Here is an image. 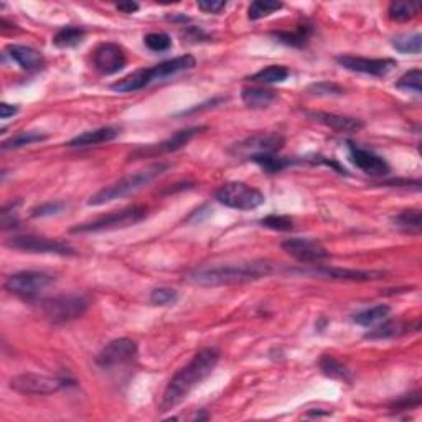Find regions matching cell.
<instances>
[{"label":"cell","instance_id":"obj_1","mask_svg":"<svg viewBox=\"0 0 422 422\" xmlns=\"http://www.w3.org/2000/svg\"><path fill=\"white\" fill-rule=\"evenodd\" d=\"M221 353L218 348L210 347L200 350L188 363L177 371L165 388L162 401H160V412L172 411L173 407L182 405L194 389L213 373L217 368Z\"/></svg>","mask_w":422,"mask_h":422},{"label":"cell","instance_id":"obj_2","mask_svg":"<svg viewBox=\"0 0 422 422\" xmlns=\"http://www.w3.org/2000/svg\"><path fill=\"white\" fill-rule=\"evenodd\" d=\"M277 270L276 264L265 259L246 261V263H233L221 265H205L191 270L188 274L190 282L203 287L235 286V284L254 282L259 279L269 277Z\"/></svg>","mask_w":422,"mask_h":422},{"label":"cell","instance_id":"obj_3","mask_svg":"<svg viewBox=\"0 0 422 422\" xmlns=\"http://www.w3.org/2000/svg\"><path fill=\"white\" fill-rule=\"evenodd\" d=\"M196 66V59L191 54H182V57L167 59V61L154 65L152 68H142L122 80L112 82L111 89L116 93H134V91L144 89L145 86L152 85L155 81H162L165 78L177 75V73L191 70Z\"/></svg>","mask_w":422,"mask_h":422},{"label":"cell","instance_id":"obj_4","mask_svg":"<svg viewBox=\"0 0 422 422\" xmlns=\"http://www.w3.org/2000/svg\"><path fill=\"white\" fill-rule=\"evenodd\" d=\"M168 168H170V163H167V162H157V163L147 165V167L142 168V170L132 173V175L124 177L119 182L112 183V185L99 190L98 194H94L88 200V205L101 206L106 203H111V201L126 198V196H129V195H134L136 191L142 190V188L149 185L150 182H154L155 178L163 175Z\"/></svg>","mask_w":422,"mask_h":422},{"label":"cell","instance_id":"obj_5","mask_svg":"<svg viewBox=\"0 0 422 422\" xmlns=\"http://www.w3.org/2000/svg\"><path fill=\"white\" fill-rule=\"evenodd\" d=\"M149 217V208L144 205H134L129 208H124L104 217L96 218L93 221H86L71 228V233H101L112 231V229H122L134 226V224L144 221Z\"/></svg>","mask_w":422,"mask_h":422},{"label":"cell","instance_id":"obj_6","mask_svg":"<svg viewBox=\"0 0 422 422\" xmlns=\"http://www.w3.org/2000/svg\"><path fill=\"white\" fill-rule=\"evenodd\" d=\"M89 302L80 293H68V296H57L52 299L41 302V310L50 322L61 325L80 319L88 310Z\"/></svg>","mask_w":422,"mask_h":422},{"label":"cell","instance_id":"obj_7","mask_svg":"<svg viewBox=\"0 0 422 422\" xmlns=\"http://www.w3.org/2000/svg\"><path fill=\"white\" fill-rule=\"evenodd\" d=\"M218 203H221L228 208L251 211L259 208L265 201L263 191L258 188H252L242 182H228L223 187H219L214 194Z\"/></svg>","mask_w":422,"mask_h":422},{"label":"cell","instance_id":"obj_8","mask_svg":"<svg viewBox=\"0 0 422 422\" xmlns=\"http://www.w3.org/2000/svg\"><path fill=\"white\" fill-rule=\"evenodd\" d=\"M68 378L61 376H47L38 373H22L10 379V388L20 394H53L71 384Z\"/></svg>","mask_w":422,"mask_h":422},{"label":"cell","instance_id":"obj_9","mask_svg":"<svg viewBox=\"0 0 422 422\" xmlns=\"http://www.w3.org/2000/svg\"><path fill=\"white\" fill-rule=\"evenodd\" d=\"M137 353H139V347L131 338H116V340L109 342L103 350L99 351V355L96 356V365L101 370H112L121 368V366H127L134 363Z\"/></svg>","mask_w":422,"mask_h":422},{"label":"cell","instance_id":"obj_10","mask_svg":"<svg viewBox=\"0 0 422 422\" xmlns=\"http://www.w3.org/2000/svg\"><path fill=\"white\" fill-rule=\"evenodd\" d=\"M284 144H286V139L279 132H258V134L238 142L229 149V152L236 157L251 159L261 154H277Z\"/></svg>","mask_w":422,"mask_h":422},{"label":"cell","instance_id":"obj_11","mask_svg":"<svg viewBox=\"0 0 422 422\" xmlns=\"http://www.w3.org/2000/svg\"><path fill=\"white\" fill-rule=\"evenodd\" d=\"M291 272L305 274V276L332 279V281H351V282H368L378 281L386 276L383 270H356V269H343V268H332V265L314 264L312 268H300L291 269Z\"/></svg>","mask_w":422,"mask_h":422},{"label":"cell","instance_id":"obj_12","mask_svg":"<svg viewBox=\"0 0 422 422\" xmlns=\"http://www.w3.org/2000/svg\"><path fill=\"white\" fill-rule=\"evenodd\" d=\"M6 245L12 249L22 252H35V254H57V256H73L75 249L65 241L50 240L45 236H13L7 240Z\"/></svg>","mask_w":422,"mask_h":422},{"label":"cell","instance_id":"obj_13","mask_svg":"<svg viewBox=\"0 0 422 422\" xmlns=\"http://www.w3.org/2000/svg\"><path fill=\"white\" fill-rule=\"evenodd\" d=\"M53 281L54 277L50 276L47 272H40V270H22V272L12 274L10 277H7L3 286H6L8 292L30 299V297L38 296V293L43 291V289H47Z\"/></svg>","mask_w":422,"mask_h":422},{"label":"cell","instance_id":"obj_14","mask_svg":"<svg viewBox=\"0 0 422 422\" xmlns=\"http://www.w3.org/2000/svg\"><path fill=\"white\" fill-rule=\"evenodd\" d=\"M201 131H205L203 126L188 127V129L177 131L175 134L168 137V139L162 140L160 144L137 147L134 152L131 154V160H139V159H145V157H157V155L177 152V150L183 149V147H185L188 142L194 139L196 134H200Z\"/></svg>","mask_w":422,"mask_h":422},{"label":"cell","instance_id":"obj_15","mask_svg":"<svg viewBox=\"0 0 422 422\" xmlns=\"http://www.w3.org/2000/svg\"><path fill=\"white\" fill-rule=\"evenodd\" d=\"M337 63L348 71L374 78L388 76L398 66V63L391 58H363L353 54H340L337 57Z\"/></svg>","mask_w":422,"mask_h":422},{"label":"cell","instance_id":"obj_16","mask_svg":"<svg viewBox=\"0 0 422 422\" xmlns=\"http://www.w3.org/2000/svg\"><path fill=\"white\" fill-rule=\"evenodd\" d=\"M281 246L289 256L307 265L320 264L330 258L328 251L319 241L309 240V238H289L281 242Z\"/></svg>","mask_w":422,"mask_h":422},{"label":"cell","instance_id":"obj_17","mask_svg":"<svg viewBox=\"0 0 422 422\" xmlns=\"http://www.w3.org/2000/svg\"><path fill=\"white\" fill-rule=\"evenodd\" d=\"M348 154H350V160L360 168L361 172L371 177H384L391 172V167L384 160L381 155L374 154L373 150L363 149V147L348 142Z\"/></svg>","mask_w":422,"mask_h":422},{"label":"cell","instance_id":"obj_18","mask_svg":"<svg viewBox=\"0 0 422 422\" xmlns=\"http://www.w3.org/2000/svg\"><path fill=\"white\" fill-rule=\"evenodd\" d=\"M93 63L101 75L109 76L121 71L126 66L127 58L117 43H101L93 53Z\"/></svg>","mask_w":422,"mask_h":422},{"label":"cell","instance_id":"obj_19","mask_svg":"<svg viewBox=\"0 0 422 422\" xmlns=\"http://www.w3.org/2000/svg\"><path fill=\"white\" fill-rule=\"evenodd\" d=\"M305 114L310 119L323 124V126L330 127V129L335 132H345V134H348V132H358L365 127V122L360 121V119L340 116V114L323 112V111H307Z\"/></svg>","mask_w":422,"mask_h":422},{"label":"cell","instance_id":"obj_20","mask_svg":"<svg viewBox=\"0 0 422 422\" xmlns=\"http://www.w3.org/2000/svg\"><path fill=\"white\" fill-rule=\"evenodd\" d=\"M6 53L12 58V61H15L22 70L35 73L40 71L45 66V58L38 50L25 47V45H8L6 48Z\"/></svg>","mask_w":422,"mask_h":422},{"label":"cell","instance_id":"obj_21","mask_svg":"<svg viewBox=\"0 0 422 422\" xmlns=\"http://www.w3.org/2000/svg\"><path fill=\"white\" fill-rule=\"evenodd\" d=\"M121 127L117 126H106V127H99V129H93V131H86L82 134L73 137V139L68 142V147L71 149H81V147H93V145H99V144H106V142H111L119 137L121 134Z\"/></svg>","mask_w":422,"mask_h":422},{"label":"cell","instance_id":"obj_22","mask_svg":"<svg viewBox=\"0 0 422 422\" xmlns=\"http://www.w3.org/2000/svg\"><path fill=\"white\" fill-rule=\"evenodd\" d=\"M314 34V27L310 24H302L292 31H272V38L282 45L292 48H304L309 43L310 36Z\"/></svg>","mask_w":422,"mask_h":422},{"label":"cell","instance_id":"obj_23","mask_svg":"<svg viewBox=\"0 0 422 422\" xmlns=\"http://www.w3.org/2000/svg\"><path fill=\"white\" fill-rule=\"evenodd\" d=\"M411 328V323L407 325L401 322V320H386V322H383V325L365 333V338H370V340H388V338L406 335Z\"/></svg>","mask_w":422,"mask_h":422},{"label":"cell","instance_id":"obj_24","mask_svg":"<svg viewBox=\"0 0 422 422\" xmlns=\"http://www.w3.org/2000/svg\"><path fill=\"white\" fill-rule=\"evenodd\" d=\"M319 368L322 371L323 376H327L330 379H338V381H351V371L347 368V365H343L340 360L332 355H323L319 360Z\"/></svg>","mask_w":422,"mask_h":422},{"label":"cell","instance_id":"obj_25","mask_svg":"<svg viewBox=\"0 0 422 422\" xmlns=\"http://www.w3.org/2000/svg\"><path fill=\"white\" fill-rule=\"evenodd\" d=\"M86 36V30L82 27L68 25L59 29L53 36V45L58 48H75L82 43Z\"/></svg>","mask_w":422,"mask_h":422},{"label":"cell","instance_id":"obj_26","mask_svg":"<svg viewBox=\"0 0 422 422\" xmlns=\"http://www.w3.org/2000/svg\"><path fill=\"white\" fill-rule=\"evenodd\" d=\"M241 99L247 108L264 109L274 103L276 93L264 88H245L241 91Z\"/></svg>","mask_w":422,"mask_h":422},{"label":"cell","instance_id":"obj_27","mask_svg":"<svg viewBox=\"0 0 422 422\" xmlns=\"http://www.w3.org/2000/svg\"><path fill=\"white\" fill-rule=\"evenodd\" d=\"M393 224L402 231L411 233V235H419L422 229V214L419 208L402 210L393 218Z\"/></svg>","mask_w":422,"mask_h":422},{"label":"cell","instance_id":"obj_28","mask_svg":"<svg viewBox=\"0 0 422 422\" xmlns=\"http://www.w3.org/2000/svg\"><path fill=\"white\" fill-rule=\"evenodd\" d=\"M291 76V70L282 65H270L263 70L247 78L252 82H263V85H276V82H284Z\"/></svg>","mask_w":422,"mask_h":422},{"label":"cell","instance_id":"obj_29","mask_svg":"<svg viewBox=\"0 0 422 422\" xmlns=\"http://www.w3.org/2000/svg\"><path fill=\"white\" fill-rule=\"evenodd\" d=\"M389 312H391V307L389 305H374L371 307V309H366L363 312H360V314H356L353 316V322L356 325H361V327H373V325L383 322V320H386V316L389 315Z\"/></svg>","mask_w":422,"mask_h":422},{"label":"cell","instance_id":"obj_30","mask_svg":"<svg viewBox=\"0 0 422 422\" xmlns=\"http://www.w3.org/2000/svg\"><path fill=\"white\" fill-rule=\"evenodd\" d=\"M47 139H48V136L45 134V132L25 131V132H20V134L10 137L8 140H3L2 142V150H3V152H7V150L20 149V147L36 144V142H43Z\"/></svg>","mask_w":422,"mask_h":422},{"label":"cell","instance_id":"obj_31","mask_svg":"<svg viewBox=\"0 0 422 422\" xmlns=\"http://www.w3.org/2000/svg\"><path fill=\"white\" fill-rule=\"evenodd\" d=\"M417 13L419 6L416 2H391L388 7V15L393 22H409Z\"/></svg>","mask_w":422,"mask_h":422},{"label":"cell","instance_id":"obj_32","mask_svg":"<svg viewBox=\"0 0 422 422\" xmlns=\"http://www.w3.org/2000/svg\"><path fill=\"white\" fill-rule=\"evenodd\" d=\"M393 48H396L399 53L405 54H419L422 50V35L411 34V35H398L391 40Z\"/></svg>","mask_w":422,"mask_h":422},{"label":"cell","instance_id":"obj_33","mask_svg":"<svg viewBox=\"0 0 422 422\" xmlns=\"http://www.w3.org/2000/svg\"><path fill=\"white\" fill-rule=\"evenodd\" d=\"M282 7L281 2H274V0H256L247 8V17L249 20H261V18L269 17L270 13L281 10Z\"/></svg>","mask_w":422,"mask_h":422},{"label":"cell","instance_id":"obj_34","mask_svg":"<svg viewBox=\"0 0 422 422\" xmlns=\"http://www.w3.org/2000/svg\"><path fill=\"white\" fill-rule=\"evenodd\" d=\"M419 406H421V389H416V391L405 394V396L398 398L396 401H393L391 405H389V411H391V414H399V412L416 409V407Z\"/></svg>","mask_w":422,"mask_h":422},{"label":"cell","instance_id":"obj_35","mask_svg":"<svg viewBox=\"0 0 422 422\" xmlns=\"http://www.w3.org/2000/svg\"><path fill=\"white\" fill-rule=\"evenodd\" d=\"M421 80H422V71L421 70H411L402 75L399 80L396 81V88L401 91H409V93L414 94H421Z\"/></svg>","mask_w":422,"mask_h":422},{"label":"cell","instance_id":"obj_36","mask_svg":"<svg viewBox=\"0 0 422 422\" xmlns=\"http://www.w3.org/2000/svg\"><path fill=\"white\" fill-rule=\"evenodd\" d=\"M144 43L150 52L162 53V52H167V50L172 47V38L170 35L163 34V31H154V34H149L144 36Z\"/></svg>","mask_w":422,"mask_h":422},{"label":"cell","instance_id":"obj_37","mask_svg":"<svg viewBox=\"0 0 422 422\" xmlns=\"http://www.w3.org/2000/svg\"><path fill=\"white\" fill-rule=\"evenodd\" d=\"M150 302H152L154 305H173L177 304L178 300V292L175 289H168V287H155L152 292H150Z\"/></svg>","mask_w":422,"mask_h":422},{"label":"cell","instance_id":"obj_38","mask_svg":"<svg viewBox=\"0 0 422 422\" xmlns=\"http://www.w3.org/2000/svg\"><path fill=\"white\" fill-rule=\"evenodd\" d=\"M261 226L272 229V231H292L293 229V221L292 218L282 217V214H269L261 219Z\"/></svg>","mask_w":422,"mask_h":422},{"label":"cell","instance_id":"obj_39","mask_svg":"<svg viewBox=\"0 0 422 422\" xmlns=\"http://www.w3.org/2000/svg\"><path fill=\"white\" fill-rule=\"evenodd\" d=\"M65 208H66V205L63 203V201H48V203H43L31 210V217L34 218L54 217V214L63 213Z\"/></svg>","mask_w":422,"mask_h":422},{"label":"cell","instance_id":"obj_40","mask_svg":"<svg viewBox=\"0 0 422 422\" xmlns=\"http://www.w3.org/2000/svg\"><path fill=\"white\" fill-rule=\"evenodd\" d=\"M307 93H310L314 96H342L343 88L342 86L335 85V82L322 81V82H315V85L309 86Z\"/></svg>","mask_w":422,"mask_h":422},{"label":"cell","instance_id":"obj_41","mask_svg":"<svg viewBox=\"0 0 422 422\" xmlns=\"http://www.w3.org/2000/svg\"><path fill=\"white\" fill-rule=\"evenodd\" d=\"M198 8L205 13H219L226 8V2H223V0H200Z\"/></svg>","mask_w":422,"mask_h":422},{"label":"cell","instance_id":"obj_42","mask_svg":"<svg viewBox=\"0 0 422 422\" xmlns=\"http://www.w3.org/2000/svg\"><path fill=\"white\" fill-rule=\"evenodd\" d=\"M183 40L191 41V43H196V41H203V40H210V35L205 34L200 27H187V30L182 34Z\"/></svg>","mask_w":422,"mask_h":422},{"label":"cell","instance_id":"obj_43","mask_svg":"<svg viewBox=\"0 0 422 422\" xmlns=\"http://www.w3.org/2000/svg\"><path fill=\"white\" fill-rule=\"evenodd\" d=\"M17 112H18V106H12L8 103L0 104V119H3V121L8 117H13Z\"/></svg>","mask_w":422,"mask_h":422},{"label":"cell","instance_id":"obj_44","mask_svg":"<svg viewBox=\"0 0 422 422\" xmlns=\"http://www.w3.org/2000/svg\"><path fill=\"white\" fill-rule=\"evenodd\" d=\"M116 8H117L119 12H122V13H134V12L139 10V3H136V2H121V3H117Z\"/></svg>","mask_w":422,"mask_h":422},{"label":"cell","instance_id":"obj_45","mask_svg":"<svg viewBox=\"0 0 422 422\" xmlns=\"http://www.w3.org/2000/svg\"><path fill=\"white\" fill-rule=\"evenodd\" d=\"M168 22H173V24H183L185 25V22H190V17L183 15V13H175V15H167Z\"/></svg>","mask_w":422,"mask_h":422}]
</instances>
